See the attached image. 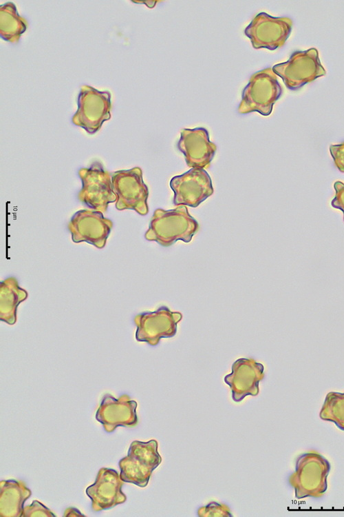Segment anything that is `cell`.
<instances>
[{"label": "cell", "instance_id": "obj_9", "mask_svg": "<svg viewBox=\"0 0 344 517\" xmlns=\"http://www.w3.org/2000/svg\"><path fill=\"white\" fill-rule=\"evenodd\" d=\"M111 225V221L105 219L100 212L81 210L74 215L69 228L72 231L73 235L76 233L84 236L102 233L108 236Z\"/></svg>", "mask_w": 344, "mask_h": 517}, {"label": "cell", "instance_id": "obj_1", "mask_svg": "<svg viewBox=\"0 0 344 517\" xmlns=\"http://www.w3.org/2000/svg\"><path fill=\"white\" fill-rule=\"evenodd\" d=\"M198 227L197 221L184 205L169 210L157 209L145 237L164 245H169L178 239L189 242Z\"/></svg>", "mask_w": 344, "mask_h": 517}, {"label": "cell", "instance_id": "obj_3", "mask_svg": "<svg viewBox=\"0 0 344 517\" xmlns=\"http://www.w3.org/2000/svg\"><path fill=\"white\" fill-rule=\"evenodd\" d=\"M281 88L272 69L268 68L252 76L244 88L239 112L257 111L269 115L275 102L281 94Z\"/></svg>", "mask_w": 344, "mask_h": 517}, {"label": "cell", "instance_id": "obj_10", "mask_svg": "<svg viewBox=\"0 0 344 517\" xmlns=\"http://www.w3.org/2000/svg\"><path fill=\"white\" fill-rule=\"evenodd\" d=\"M330 150L337 168L344 172V143L338 145H332L330 147Z\"/></svg>", "mask_w": 344, "mask_h": 517}, {"label": "cell", "instance_id": "obj_6", "mask_svg": "<svg viewBox=\"0 0 344 517\" xmlns=\"http://www.w3.org/2000/svg\"><path fill=\"white\" fill-rule=\"evenodd\" d=\"M292 21L286 17H273L259 13L245 30L255 48L270 50L282 46L290 34Z\"/></svg>", "mask_w": 344, "mask_h": 517}, {"label": "cell", "instance_id": "obj_2", "mask_svg": "<svg viewBox=\"0 0 344 517\" xmlns=\"http://www.w3.org/2000/svg\"><path fill=\"white\" fill-rule=\"evenodd\" d=\"M272 69L282 79L286 86L292 90L301 88L326 73L314 48L294 52L288 61L277 64Z\"/></svg>", "mask_w": 344, "mask_h": 517}, {"label": "cell", "instance_id": "obj_8", "mask_svg": "<svg viewBox=\"0 0 344 517\" xmlns=\"http://www.w3.org/2000/svg\"><path fill=\"white\" fill-rule=\"evenodd\" d=\"M178 148L189 167L200 168L209 165L216 151V146L209 141L207 130L202 128L184 129Z\"/></svg>", "mask_w": 344, "mask_h": 517}, {"label": "cell", "instance_id": "obj_5", "mask_svg": "<svg viewBox=\"0 0 344 517\" xmlns=\"http://www.w3.org/2000/svg\"><path fill=\"white\" fill-rule=\"evenodd\" d=\"M170 187L174 192L175 205L197 207L213 194L210 176L204 168H193L186 172L173 176Z\"/></svg>", "mask_w": 344, "mask_h": 517}, {"label": "cell", "instance_id": "obj_4", "mask_svg": "<svg viewBox=\"0 0 344 517\" xmlns=\"http://www.w3.org/2000/svg\"><path fill=\"white\" fill-rule=\"evenodd\" d=\"M112 186L116 196L118 210L130 209L141 215L149 212L147 205L148 189L142 178L139 168L114 172Z\"/></svg>", "mask_w": 344, "mask_h": 517}, {"label": "cell", "instance_id": "obj_7", "mask_svg": "<svg viewBox=\"0 0 344 517\" xmlns=\"http://www.w3.org/2000/svg\"><path fill=\"white\" fill-rule=\"evenodd\" d=\"M79 175L83 182L79 198L87 206L105 211L108 204L116 200L109 174L100 165L95 164L89 169L82 170Z\"/></svg>", "mask_w": 344, "mask_h": 517}]
</instances>
